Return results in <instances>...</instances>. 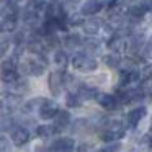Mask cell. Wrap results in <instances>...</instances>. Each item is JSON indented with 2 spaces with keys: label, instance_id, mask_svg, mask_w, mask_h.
<instances>
[{
  "label": "cell",
  "instance_id": "obj_1",
  "mask_svg": "<svg viewBox=\"0 0 152 152\" xmlns=\"http://www.w3.org/2000/svg\"><path fill=\"white\" fill-rule=\"evenodd\" d=\"M18 70H20L23 75L41 77L44 72H46V59H44V54L21 59L20 66H18Z\"/></svg>",
  "mask_w": 152,
  "mask_h": 152
},
{
  "label": "cell",
  "instance_id": "obj_2",
  "mask_svg": "<svg viewBox=\"0 0 152 152\" xmlns=\"http://www.w3.org/2000/svg\"><path fill=\"white\" fill-rule=\"evenodd\" d=\"M145 115H147V110H145V106H136V108L129 110V111L126 113V119H124L126 128L134 129L136 126H137L139 123H141L142 119L145 118Z\"/></svg>",
  "mask_w": 152,
  "mask_h": 152
},
{
  "label": "cell",
  "instance_id": "obj_3",
  "mask_svg": "<svg viewBox=\"0 0 152 152\" xmlns=\"http://www.w3.org/2000/svg\"><path fill=\"white\" fill-rule=\"evenodd\" d=\"M147 12H149V7L144 4V2L131 5V7L128 8V23L134 26L136 23H139V21L144 18V15L147 13Z\"/></svg>",
  "mask_w": 152,
  "mask_h": 152
},
{
  "label": "cell",
  "instance_id": "obj_4",
  "mask_svg": "<svg viewBox=\"0 0 152 152\" xmlns=\"http://www.w3.org/2000/svg\"><path fill=\"white\" fill-rule=\"evenodd\" d=\"M10 139H12V142H13V145H17V147H23V145H26L28 142H30L31 134H30V131H28L25 126H17L15 129H12Z\"/></svg>",
  "mask_w": 152,
  "mask_h": 152
},
{
  "label": "cell",
  "instance_id": "obj_5",
  "mask_svg": "<svg viewBox=\"0 0 152 152\" xmlns=\"http://www.w3.org/2000/svg\"><path fill=\"white\" fill-rule=\"evenodd\" d=\"M38 113H39L41 119H54L56 115L59 113V106H57V103L53 102V100H44V102L41 103Z\"/></svg>",
  "mask_w": 152,
  "mask_h": 152
},
{
  "label": "cell",
  "instance_id": "obj_6",
  "mask_svg": "<svg viewBox=\"0 0 152 152\" xmlns=\"http://www.w3.org/2000/svg\"><path fill=\"white\" fill-rule=\"evenodd\" d=\"M108 48L111 49V53H124L126 49H129V43L126 41L124 36L116 33L115 36H111L108 39Z\"/></svg>",
  "mask_w": 152,
  "mask_h": 152
},
{
  "label": "cell",
  "instance_id": "obj_7",
  "mask_svg": "<svg viewBox=\"0 0 152 152\" xmlns=\"http://www.w3.org/2000/svg\"><path fill=\"white\" fill-rule=\"evenodd\" d=\"M48 83H49V88L51 93L54 96H57L61 93L64 87V74L62 72H51L49 74V79H48Z\"/></svg>",
  "mask_w": 152,
  "mask_h": 152
},
{
  "label": "cell",
  "instance_id": "obj_8",
  "mask_svg": "<svg viewBox=\"0 0 152 152\" xmlns=\"http://www.w3.org/2000/svg\"><path fill=\"white\" fill-rule=\"evenodd\" d=\"M103 26H105V23H103L102 20H98V18H88V20H85V23L82 25L83 33L88 34V36H95V34H98L100 31L103 30Z\"/></svg>",
  "mask_w": 152,
  "mask_h": 152
},
{
  "label": "cell",
  "instance_id": "obj_9",
  "mask_svg": "<svg viewBox=\"0 0 152 152\" xmlns=\"http://www.w3.org/2000/svg\"><path fill=\"white\" fill-rule=\"evenodd\" d=\"M103 7H105V4H103L102 0H87L85 4L82 5L80 13H82L83 17H93V15H96Z\"/></svg>",
  "mask_w": 152,
  "mask_h": 152
},
{
  "label": "cell",
  "instance_id": "obj_10",
  "mask_svg": "<svg viewBox=\"0 0 152 152\" xmlns=\"http://www.w3.org/2000/svg\"><path fill=\"white\" fill-rule=\"evenodd\" d=\"M96 103H98L102 108H105L106 111H111V110H115L116 106L119 105L116 96L110 95V93H98V95H96Z\"/></svg>",
  "mask_w": 152,
  "mask_h": 152
},
{
  "label": "cell",
  "instance_id": "obj_11",
  "mask_svg": "<svg viewBox=\"0 0 152 152\" xmlns=\"http://www.w3.org/2000/svg\"><path fill=\"white\" fill-rule=\"evenodd\" d=\"M74 147H75V142L72 137H59L51 145L54 152H74Z\"/></svg>",
  "mask_w": 152,
  "mask_h": 152
},
{
  "label": "cell",
  "instance_id": "obj_12",
  "mask_svg": "<svg viewBox=\"0 0 152 152\" xmlns=\"http://www.w3.org/2000/svg\"><path fill=\"white\" fill-rule=\"evenodd\" d=\"M70 124V113L67 111V110H59V113L56 115V118H54V128H56V131H62V129H66L67 126Z\"/></svg>",
  "mask_w": 152,
  "mask_h": 152
},
{
  "label": "cell",
  "instance_id": "obj_13",
  "mask_svg": "<svg viewBox=\"0 0 152 152\" xmlns=\"http://www.w3.org/2000/svg\"><path fill=\"white\" fill-rule=\"evenodd\" d=\"M77 95H79L82 100H93V98H96L98 92H96V88L92 87V85L79 83V87H77Z\"/></svg>",
  "mask_w": 152,
  "mask_h": 152
},
{
  "label": "cell",
  "instance_id": "obj_14",
  "mask_svg": "<svg viewBox=\"0 0 152 152\" xmlns=\"http://www.w3.org/2000/svg\"><path fill=\"white\" fill-rule=\"evenodd\" d=\"M123 136H124L123 132L113 131V129L106 128V126L102 129V131H100V139H102L103 142H108V144H111V142H118Z\"/></svg>",
  "mask_w": 152,
  "mask_h": 152
},
{
  "label": "cell",
  "instance_id": "obj_15",
  "mask_svg": "<svg viewBox=\"0 0 152 152\" xmlns=\"http://www.w3.org/2000/svg\"><path fill=\"white\" fill-rule=\"evenodd\" d=\"M62 43H64V46L69 48V49H75V48L83 46V38L80 36L79 33H69V34L64 36Z\"/></svg>",
  "mask_w": 152,
  "mask_h": 152
},
{
  "label": "cell",
  "instance_id": "obj_16",
  "mask_svg": "<svg viewBox=\"0 0 152 152\" xmlns=\"http://www.w3.org/2000/svg\"><path fill=\"white\" fill-rule=\"evenodd\" d=\"M21 18H23L25 25L34 28V26H38V23H39V12L31 10V8H25L23 13H21Z\"/></svg>",
  "mask_w": 152,
  "mask_h": 152
},
{
  "label": "cell",
  "instance_id": "obj_17",
  "mask_svg": "<svg viewBox=\"0 0 152 152\" xmlns=\"http://www.w3.org/2000/svg\"><path fill=\"white\" fill-rule=\"evenodd\" d=\"M100 49H102V43L95 38H88V39L83 41V53L88 54V56H93V54H98Z\"/></svg>",
  "mask_w": 152,
  "mask_h": 152
},
{
  "label": "cell",
  "instance_id": "obj_18",
  "mask_svg": "<svg viewBox=\"0 0 152 152\" xmlns=\"http://www.w3.org/2000/svg\"><path fill=\"white\" fill-rule=\"evenodd\" d=\"M103 62H105L106 67L110 69H118L121 66V57H119L118 53H108L103 56Z\"/></svg>",
  "mask_w": 152,
  "mask_h": 152
},
{
  "label": "cell",
  "instance_id": "obj_19",
  "mask_svg": "<svg viewBox=\"0 0 152 152\" xmlns=\"http://www.w3.org/2000/svg\"><path fill=\"white\" fill-rule=\"evenodd\" d=\"M56 128H54V124H39L36 128V136L38 137H43V139H48L51 137L53 134H56Z\"/></svg>",
  "mask_w": 152,
  "mask_h": 152
},
{
  "label": "cell",
  "instance_id": "obj_20",
  "mask_svg": "<svg viewBox=\"0 0 152 152\" xmlns=\"http://www.w3.org/2000/svg\"><path fill=\"white\" fill-rule=\"evenodd\" d=\"M54 64H56L57 67H61V69H64V67L69 64V56H67V53L66 51H61V49H57V51H54Z\"/></svg>",
  "mask_w": 152,
  "mask_h": 152
},
{
  "label": "cell",
  "instance_id": "obj_21",
  "mask_svg": "<svg viewBox=\"0 0 152 152\" xmlns=\"http://www.w3.org/2000/svg\"><path fill=\"white\" fill-rule=\"evenodd\" d=\"M43 102H44V98H41V96H36V98L28 100V102L23 105V111L25 113H33V110H39V106H41Z\"/></svg>",
  "mask_w": 152,
  "mask_h": 152
},
{
  "label": "cell",
  "instance_id": "obj_22",
  "mask_svg": "<svg viewBox=\"0 0 152 152\" xmlns=\"http://www.w3.org/2000/svg\"><path fill=\"white\" fill-rule=\"evenodd\" d=\"M17 25H18V20H12V18H2V33H13L17 30Z\"/></svg>",
  "mask_w": 152,
  "mask_h": 152
},
{
  "label": "cell",
  "instance_id": "obj_23",
  "mask_svg": "<svg viewBox=\"0 0 152 152\" xmlns=\"http://www.w3.org/2000/svg\"><path fill=\"white\" fill-rule=\"evenodd\" d=\"M66 105H67V108H79V106L82 105V98H80L77 93L69 92L66 95Z\"/></svg>",
  "mask_w": 152,
  "mask_h": 152
},
{
  "label": "cell",
  "instance_id": "obj_24",
  "mask_svg": "<svg viewBox=\"0 0 152 152\" xmlns=\"http://www.w3.org/2000/svg\"><path fill=\"white\" fill-rule=\"evenodd\" d=\"M44 46H46L48 51H49V49H56L57 51V48L61 46L59 36H57V34H49V36H46V38H44Z\"/></svg>",
  "mask_w": 152,
  "mask_h": 152
},
{
  "label": "cell",
  "instance_id": "obj_25",
  "mask_svg": "<svg viewBox=\"0 0 152 152\" xmlns=\"http://www.w3.org/2000/svg\"><path fill=\"white\" fill-rule=\"evenodd\" d=\"M18 72L17 70H2V80L4 83H17L18 82Z\"/></svg>",
  "mask_w": 152,
  "mask_h": 152
},
{
  "label": "cell",
  "instance_id": "obj_26",
  "mask_svg": "<svg viewBox=\"0 0 152 152\" xmlns=\"http://www.w3.org/2000/svg\"><path fill=\"white\" fill-rule=\"evenodd\" d=\"M82 17H83L82 13L69 15V18H67V23H69L70 26H79V25H83V23H85V20H83Z\"/></svg>",
  "mask_w": 152,
  "mask_h": 152
},
{
  "label": "cell",
  "instance_id": "obj_27",
  "mask_svg": "<svg viewBox=\"0 0 152 152\" xmlns=\"http://www.w3.org/2000/svg\"><path fill=\"white\" fill-rule=\"evenodd\" d=\"M142 57H145V59H152V36L147 38L144 48H142Z\"/></svg>",
  "mask_w": 152,
  "mask_h": 152
},
{
  "label": "cell",
  "instance_id": "obj_28",
  "mask_svg": "<svg viewBox=\"0 0 152 152\" xmlns=\"http://www.w3.org/2000/svg\"><path fill=\"white\" fill-rule=\"evenodd\" d=\"M141 74L145 80H152V64H145V66L142 67Z\"/></svg>",
  "mask_w": 152,
  "mask_h": 152
},
{
  "label": "cell",
  "instance_id": "obj_29",
  "mask_svg": "<svg viewBox=\"0 0 152 152\" xmlns=\"http://www.w3.org/2000/svg\"><path fill=\"white\" fill-rule=\"evenodd\" d=\"M25 41H26V34H25L23 31H17V33H15V36H13L15 46H18V44H23Z\"/></svg>",
  "mask_w": 152,
  "mask_h": 152
},
{
  "label": "cell",
  "instance_id": "obj_30",
  "mask_svg": "<svg viewBox=\"0 0 152 152\" xmlns=\"http://www.w3.org/2000/svg\"><path fill=\"white\" fill-rule=\"evenodd\" d=\"M53 149L51 147H48V145H36L34 147V152H51Z\"/></svg>",
  "mask_w": 152,
  "mask_h": 152
},
{
  "label": "cell",
  "instance_id": "obj_31",
  "mask_svg": "<svg viewBox=\"0 0 152 152\" xmlns=\"http://www.w3.org/2000/svg\"><path fill=\"white\" fill-rule=\"evenodd\" d=\"M7 48H8V41L4 39V41H2V56H5V54H7Z\"/></svg>",
  "mask_w": 152,
  "mask_h": 152
},
{
  "label": "cell",
  "instance_id": "obj_32",
  "mask_svg": "<svg viewBox=\"0 0 152 152\" xmlns=\"http://www.w3.org/2000/svg\"><path fill=\"white\" fill-rule=\"evenodd\" d=\"M2 152H7V137L2 136Z\"/></svg>",
  "mask_w": 152,
  "mask_h": 152
},
{
  "label": "cell",
  "instance_id": "obj_33",
  "mask_svg": "<svg viewBox=\"0 0 152 152\" xmlns=\"http://www.w3.org/2000/svg\"><path fill=\"white\" fill-rule=\"evenodd\" d=\"M4 2H10V4H20V2H21V0H4Z\"/></svg>",
  "mask_w": 152,
  "mask_h": 152
},
{
  "label": "cell",
  "instance_id": "obj_34",
  "mask_svg": "<svg viewBox=\"0 0 152 152\" xmlns=\"http://www.w3.org/2000/svg\"><path fill=\"white\" fill-rule=\"evenodd\" d=\"M149 98H151V100H149V102H152V92L149 93Z\"/></svg>",
  "mask_w": 152,
  "mask_h": 152
}]
</instances>
